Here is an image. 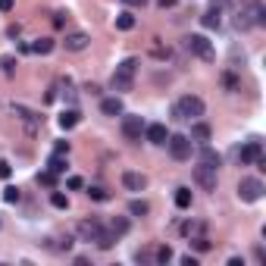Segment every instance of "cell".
Returning <instances> with one entry per match:
<instances>
[{"label": "cell", "instance_id": "6da1fadb", "mask_svg": "<svg viewBox=\"0 0 266 266\" xmlns=\"http://www.w3.org/2000/svg\"><path fill=\"white\" fill-rule=\"evenodd\" d=\"M266 22V10L260 0H241V7L235 13V28L238 31H247V28H254V25H263Z\"/></svg>", "mask_w": 266, "mask_h": 266}, {"label": "cell", "instance_id": "7a4b0ae2", "mask_svg": "<svg viewBox=\"0 0 266 266\" xmlns=\"http://www.w3.org/2000/svg\"><path fill=\"white\" fill-rule=\"evenodd\" d=\"M135 72H138V60H135V57L122 60V63L116 66L113 79H110V88H113L116 94H126V91H132V85H135Z\"/></svg>", "mask_w": 266, "mask_h": 266}, {"label": "cell", "instance_id": "3957f363", "mask_svg": "<svg viewBox=\"0 0 266 266\" xmlns=\"http://www.w3.org/2000/svg\"><path fill=\"white\" fill-rule=\"evenodd\" d=\"M172 116H175V119H185V122H194L198 116H204V100H201L198 94H185V97L175 100Z\"/></svg>", "mask_w": 266, "mask_h": 266}, {"label": "cell", "instance_id": "277c9868", "mask_svg": "<svg viewBox=\"0 0 266 266\" xmlns=\"http://www.w3.org/2000/svg\"><path fill=\"white\" fill-rule=\"evenodd\" d=\"M166 147H169V157L172 160H191V150H194L188 135H169L166 138Z\"/></svg>", "mask_w": 266, "mask_h": 266}, {"label": "cell", "instance_id": "5b68a950", "mask_svg": "<svg viewBox=\"0 0 266 266\" xmlns=\"http://www.w3.org/2000/svg\"><path fill=\"white\" fill-rule=\"evenodd\" d=\"M185 50L194 53V57H201V60H207V63L216 57V53H213V44L204 38V34H188V38H185Z\"/></svg>", "mask_w": 266, "mask_h": 266}, {"label": "cell", "instance_id": "8992f818", "mask_svg": "<svg viewBox=\"0 0 266 266\" xmlns=\"http://www.w3.org/2000/svg\"><path fill=\"white\" fill-rule=\"evenodd\" d=\"M13 116L25 126V132H28V135H38V132H41V126H44V116H38L34 110H28V106H13Z\"/></svg>", "mask_w": 266, "mask_h": 266}, {"label": "cell", "instance_id": "52a82bcc", "mask_svg": "<svg viewBox=\"0 0 266 266\" xmlns=\"http://www.w3.org/2000/svg\"><path fill=\"white\" fill-rule=\"evenodd\" d=\"M263 182L260 179H241L238 182V198L244 201V204H257L260 198H263Z\"/></svg>", "mask_w": 266, "mask_h": 266}, {"label": "cell", "instance_id": "ba28073f", "mask_svg": "<svg viewBox=\"0 0 266 266\" xmlns=\"http://www.w3.org/2000/svg\"><path fill=\"white\" fill-rule=\"evenodd\" d=\"M122 135L129 141H141L144 138V119L141 116H122Z\"/></svg>", "mask_w": 266, "mask_h": 266}, {"label": "cell", "instance_id": "9c48e42d", "mask_svg": "<svg viewBox=\"0 0 266 266\" xmlns=\"http://www.w3.org/2000/svg\"><path fill=\"white\" fill-rule=\"evenodd\" d=\"M194 182H198L204 191H216V182H219V179H216V169H210V166L201 163L198 169H194Z\"/></svg>", "mask_w": 266, "mask_h": 266}, {"label": "cell", "instance_id": "30bf717a", "mask_svg": "<svg viewBox=\"0 0 266 266\" xmlns=\"http://www.w3.org/2000/svg\"><path fill=\"white\" fill-rule=\"evenodd\" d=\"M260 157H263V144H260V141H247V144L238 150V160H241V166H254Z\"/></svg>", "mask_w": 266, "mask_h": 266}, {"label": "cell", "instance_id": "8fae6325", "mask_svg": "<svg viewBox=\"0 0 266 266\" xmlns=\"http://www.w3.org/2000/svg\"><path fill=\"white\" fill-rule=\"evenodd\" d=\"M100 232H103V225H100L97 219H82V222H79V238L88 241V244H94V241L100 238Z\"/></svg>", "mask_w": 266, "mask_h": 266}, {"label": "cell", "instance_id": "7c38bea8", "mask_svg": "<svg viewBox=\"0 0 266 266\" xmlns=\"http://www.w3.org/2000/svg\"><path fill=\"white\" fill-rule=\"evenodd\" d=\"M144 138L150 141V144L163 147V144H166V138H169V132H166L163 122H150V126H144Z\"/></svg>", "mask_w": 266, "mask_h": 266}, {"label": "cell", "instance_id": "4fadbf2b", "mask_svg": "<svg viewBox=\"0 0 266 266\" xmlns=\"http://www.w3.org/2000/svg\"><path fill=\"white\" fill-rule=\"evenodd\" d=\"M201 25L204 28H219L222 25V4H219V0H213V7L201 16Z\"/></svg>", "mask_w": 266, "mask_h": 266}, {"label": "cell", "instance_id": "5bb4252c", "mask_svg": "<svg viewBox=\"0 0 266 266\" xmlns=\"http://www.w3.org/2000/svg\"><path fill=\"white\" fill-rule=\"evenodd\" d=\"M63 44H66L69 53H82L88 44H91V38H88L85 31H72V34H66V41H63Z\"/></svg>", "mask_w": 266, "mask_h": 266}, {"label": "cell", "instance_id": "9a60e30c", "mask_svg": "<svg viewBox=\"0 0 266 266\" xmlns=\"http://www.w3.org/2000/svg\"><path fill=\"white\" fill-rule=\"evenodd\" d=\"M122 185H126L129 191H144L147 188V175H141V172H122Z\"/></svg>", "mask_w": 266, "mask_h": 266}, {"label": "cell", "instance_id": "2e32d148", "mask_svg": "<svg viewBox=\"0 0 266 266\" xmlns=\"http://www.w3.org/2000/svg\"><path fill=\"white\" fill-rule=\"evenodd\" d=\"M210 138H213L210 126H207V122H198V119H194V122H191V141H198V144H207Z\"/></svg>", "mask_w": 266, "mask_h": 266}, {"label": "cell", "instance_id": "e0dca14e", "mask_svg": "<svg viewBox=\"0 0 266 266\" xmlns=\"http://www.w3.org/2000/svg\"><path fill=\"white\" fill-rule=\"evenodd\" d=\"M100 110H103V116H122V97L116 94V97H103V103H100Z\"/></svg>", "mask_w": 266, "mask_h": 266}, {"label": "cell", "instance_id": "ac0fdd59", "mask_svg": "<svg viewBox=\"0 0 266 266\" xmlns=\"http://www.w3.org/2000/svg\"><path fill=\"white\" fill-rule=\"evenodd\" d=\"M57 122H60V129H75L79 122H82V113L75 110V106H69V110H63V113H60V119H57Z\"/></svg>", "mask_w": 266, "mask_h": 266}, {"label": "cell", "instance_id": "d6986e66", "mask_svg": "<svg viewBox=\"0 0 266 266\" xmlns=\"http://www.w3.org/2000/svg\"><path fill=\"white\" fill-rule=\"evenodd\" d=\"M201 163L204 166H210V169H219V163H222V157L213 150L210 144H201Z\"/></svg>", "mask_w": 266, "mask_h": 266}, {"label": "cell", "instance_id": "ffe728a7", "mask_svg": "<svg viewBox=\"0 0 266 266\" xmlns=\"http://www.w3.org/2000/svg\"><path fill=\"white\" fill-rule=\"evenodd\" d=\"M28 47H31V53H41V57H44V53H50L57 44H53V38H34Z\"/></svg>", "mask_w": 266, "mask_h": 266}, {"label": "cell", "instance_id": "44dd1931", "mask_svg": "<svg viewBox=\"0 0 266 266\" xmlns=\"http://www.w3.org/2000/svg\"><path fill=\"white\" fill-rule=\"evenodd\" d=\"M116 28H119V31H132V28H135V16H132L129 10H122V13L116 16Z\"/></svg>", "mask_w": 266, "mask_h": 266}, {"label": "cell", "instance_id": "7402d4cb", "mask_svg": "<svg viewBox=\"0 0 266 266\" xmlns=\"http://www.w3.org/2000/svg\"><path fill=\"white\" fill-rule=\"evenodd\" d=\"M47 169H50L53 175L66 172V154H53V157H50V163H47Z\"/></svg>", "mask_w": 266, "mask_h": 266}, {"label": "cell", "instance_id": "603a6c76", "mask_svg": "<svg viewBox=\"0 0 266 266\" xmlns=\"http://www.w3.org/2000/svg\"><path fill=\"white\" fill-rule=\"evenodd\" d=\"M175 207H179V210L191 207V188H175Z\"/></svg>", "mask_w": 266, "mask_h": 266}, {"label": "cell", "instance_id": "cb8c5ba5", "mask_svg": "<svg viewBox=\"0 0 266 266\" xmlns=\"http://www.w3.org/2000/svg\"><path fill=\"white\" fill-rule=\"evenodd\" d=\"M110 232H113L116 238H122V235L129 232V219H126V216H116V219L110 222Z\"/></svg>", "mask_w": 266, "mask_h": 266}, {"label": "cell", "instance_id": "d4e9b609", "mask_svg": "<svg viewBox=\"0 0 266 266\" xmlns=\"http://www.w3.org/2000/svg\"><path fill=\"white\" fill-rule=\"evenodd\" d=\"M204 229H207L204 222H185L182 225V235L185 238H198V235H204Z\"/></svg>", "mask_w": 266, "mask_h": 266}, {"label": "cell", "instance_id": "484cf974", "mask_svg": "<svg viewBox=\"0 0 266 266\" xmlns=\"http://www.w3.org/2000/svg\"><path fill=\"white\" fill-rule=\"evenodd\" d=\"M191 247H194L198 254H207L213 244H210V238H207V235H198V238H191Z\"/></svg>", "mask_w": 266, "mask_h": 266}, {"label": "cell", "instance_id": "4316f807", "mask_svg": "<svg viewBox=\"0 0 266 266\" xmlns=\"http://www.w3.org/2000/svg\"><path fill=\"white\" fill-rule=\"evenodd\" d=\"M88 198H91V201H110V191L100 188V185H91V188H88Z\"/></svg>", "mask_w": 266, "mask_h": 266}, {"label": "cell", "instance_id": "83f0119b", "mask_svg": "<svg viewBox=\"0 0 266 266\" xmlns=\"http://www.w3.org/2000/svg\"><path fill=\"white\" fill-rule=\"evenodd\" d=\"M50 204L57 207V210H69V198H66L63 191H53V194H50Z\"/></svg>", "mask_w": 266, "mask_h": 266}, {"label": "cell", "instance_id": "f1b7e54d", "mask_svg": "<svg viewBox=\"0 0 266 266\" xmlns=\"http://www.w3.org/2000/svg\"><path fill=\"white\" fill-rule=\"evenodd\" d=\"M147 210H150L147 201H132V204H129V213H132V216H147Z\"/></svg>", "mask_w": 266, "mask_h": 266}, {"label": "cell", "instance_id": "f546056e", "mask_svg": "<svg viewBox=\"0 0 266 266\" xmlns=\"http://www.w3.org/2000/svg\"><path fill=\"white\" fill-rule=\"evenodd\" d=\"M172 260V247L163 244V247H157V263H169Z\"/></svg>", "mask_w": 266, "mask_h": 266}, {"label": "cell", "instance_id": "4dcf8cb0", "mask_svg": "<svg viewBox=\"0 0 266 266\" xmlns=\"http://www.w3.org/2000/svg\"><path fill=\"white\" fill-rule=\"evenodd\" d=\"M222 85L229 88V91H238V88H241V82L235 75H229V72H222Z\"/></svg>", "mask_w": 266, "mask_h": 266}, {"label": "cell", "instance_id": "1f68e13d", "mask_svg": "<svg viewBox=\"0 0 266 266\" xmlns=\"http://www.w3.org/2000/svg\"><path fill=\"white\" fill-rule=\"evenodd\" d=\"M38 182H41V185H47V188H53V185H57V175H53V172L47 169V172H41V175H38Z\"/></svg>", "mask_w": 266, "mask_h": 266}, {"label": "cell", "instance_id": "d6a6232c", "mask_svg": "<svg viewBox=\"0 0 266 266\" xmlns=\"http://www.w3.org/2000/svg\"><path fill=\"white\" fill-rule=\"evenodd\" d=\"M4 201H7V204H16V201H19V188H13V185L4 188Z\"/></svg>", "mask_w": 266, "mask_h": 266}, {"label": "cell", "instance_id": "836d02e7", "mask_svg": "<svg viewBox=\"0 0 266 266\" xmlns=\"http://www.w3.org/2000/svg\"><path fill=\"white\" fill-rule=\"evenodd\" d=\"M82 185H85V182L79 179V175H69V179H66V188H69V191H79Z\"/></svg>", "mask_w": 266, "mask_h": 266}, {"label": "cell", "instance_id": "e575fe53", "mask_svg": "<svg viewBox=\"0 0 266 266\" xmlns=\"http://www.w3.org/2000/svg\"><path fill=\"white\" fill-rule=\"evenodd\" d=\"M0 66H4V72H7V75H13V72H16V60H13V57L0 60Z\"/></svg>", "mask_w": 266, "mask_h": 266}, {"label": "cell", "instance_id": "d590c367", "mask_svg": "<svg viewBox=\"0 0 266 266\" xmlns=\"http://www.w3.org/2000/svg\"><path fill=\"white\" fill-rule=\"evenodd\" d=\"M53 154H66L69 157V141H57V144H53Z\"/></svg>", "mask_w": 266, "mask_h": 266}, {"label": "cell", "instance_id": "8d00e7d4", "mask_svg": "<svg viewBox=\"0 0 266 266\" xmlns=\"http://www.w3.org/2000/svg\"><path fill=\"white\" fill-rule=\"evenodd\" d=\"M66 25V13H57L53 16V28H63Z\"/></svg>", "mask_w": 266, "mask_h": 266}, {"label": "cell", "instance_id": "74e56055", "mask_svg": "<svg viewBox=\"0 0 266 266\" xmlns=\"http://www.w3.org/2000/svg\"><path fill=\"white\" fill-rule=\"evenodd\" d=\"M10 172H13L10 163H0V179H10Z\"/></svg>", "mask_w": 266, "mask_h": 266}, {"label": "cell", "instance_id": "f35d334b", "mask_svg": "<svg viewBox=\"0 0 266 266\" xmlns=\"http://www.w3.org/2000/svg\"><path fill=\"white\" fill-rule=\"evenodd\" d=\"M182 266H198V257H191V254L182 257Z\"/></svg>", "mask_w": 266, "mask_h": 266}, {"label": "cell", "instance_id": "ab89813d", "mask_svg": "<svg viewBox=\"0 0 266 266\" xmlns=\"http://www.w3.org/2000/svg\"><path fill=\"white\" fill-rule=\"evenodd\" d=\"M13 10V0H0V13H10Z\"/></svg>", "mask_w": 266, "mask_h": 266}, {"label": "cell", "instance_id": "60d3db41", "mask_svg": "<svg viewBox=\"0 0 266 266\" xmlns=\"http://www.w3.org/2000/svg\"><path fill=\"white\" fill-rule=\"evenodd\" d=\"M122 4H126V7H144L147 0H122Z\"/></svg>", "mask_w": 266, "mask_h": 266}, {"label": "cell", "instance_id": "b9f144b4", "mask_svg": "<svg viewBox=\"0 0 266 266\" xmlns=\"http://www.w3.org/2000/svg\"><path fill=\"white\" fill-rule=\"evenodd\" d=\"M157 7H163V10H169V7H175V0H157Z\"/></svg>", "mask_w": 266, "mask_h": 266}]
</instances>
